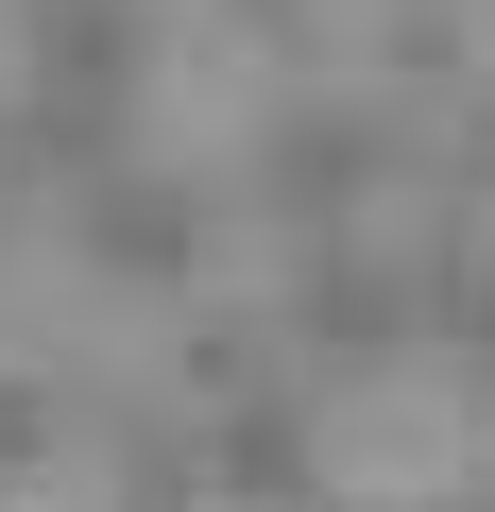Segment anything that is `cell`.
Here are the masks:
<instances>
[{"instance_id":"6da1fadb","label":"cell","mask_w":495,"mask_h":512,"mask_svg":"<svg viewBox=\"0 0 495 512\" xmlns=\"http://www.w3.org/2000/svg\"><path fill=\"white\" fill-rule=\"evenodd\" d=\"M308 478H325V512H461L495 478V410L444 342H410L308 410Z\"/></svg>"}]
</instances>
